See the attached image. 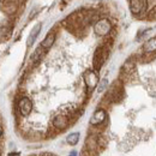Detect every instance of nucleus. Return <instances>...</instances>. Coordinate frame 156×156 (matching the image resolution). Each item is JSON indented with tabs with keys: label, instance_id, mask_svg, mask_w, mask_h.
<instances>
[{
	"label": "nucleus",
	"instance_id": "f257e3e1",
	"mask_svg": "<svg viewBox=\"0 0 156 156\" xmlns=\"http://www.w3.org/2000/svg\"><path fill=\"white\" fill-rule=\"evenodd\" d=\"M112 29V23L109 22V20L107 18H103V20H100L98 22H96L95 27H94V31L98 36H105L107 35Z\"/></svg>",
	"mask_w": 156,
	"mask_h": 156
},
{
	"label": "nucleus",
	"instance_id": "f03ea898",
	"mask_svg": "<svg viewBox=\"0 0 156 156\" xmlns=\"http://www.w3.org/2000/svg\"><path fill=\"white\" fill-rule=\"evenodd\" d=\"M83 79H84V83L87 85V88L91 91L94 90L98 84V76L91 70H87L84 73H83Z\"/></svg>",
	"mask_w": 156,
	"mask_h": 156
},
{
	"label": "nucleus",
	"instance_id": "7ed1b4c3",
	"mask_svg": "<svg viewBox=\"0 0 156 156\" xmlns=\"http://www.w3.org/2000/svg\"><path fill=\"white\" fill-rule=\"evenodd\" d=\"M18 109L23 117H28L33 111V102L28 98H23L18 102Z\"/></svg>",
	"mask_w": 156,
	"mask_h": 156
},
{
	"label": "nucleus",
	"instance_id": "20e7f679",
	"mask_svg": "<svg viewBox=\"0 0 156 156\" xmlns=\"http://www.w3.org/2000/svg\"><path fill=\"white\" fill-rule=\"evenodd\" d=\"M147 0H131L130 1V10L133 15H139L145 11Z\"/></svg>",
	"mask_w": 156,
	"mask_h": 156
},
{
	"label": "nucleus",
	"instance_id": "39448f33",
	"mask_svg": "<svg viewBox=\"0 0 156 156\" xmlns=\"http://www.w3.org/2000/svg\"><path fill=\"white\" fill-rule=\"evenodd\" d=\"M106 118H107L106 111H103V109H98V111L93 114V117L90 118V124H91V125H100V124H102V122L106 120Z\"/></svg>",
	"mask_w": 156,
	"mask_h": 156
},
{
	"label": "nucleus",
	"instance_id": "423d86ee",
	"mask_svg": "<svg viewBox=\"0 0 156 156\" xmlns=\"http://www.w3.org/2000/svg\"><path fill=\"white\" fill-rule=\"evenodd\" d=\"M102 54H103V48H98L95 57H94V66L96 70H98L102 66V64L105 62V60L107 58V54H105V55H102Z\"/></svg>",
	"mask_w": 156,
	"mask_h": 156
},
{
	"label": "nucleus",
	"instance_id": "0eeeda50",
	"mask_svg": "<svg viewBox=\"0 0 156 156\" xmlns=\"http://www.w3.org/2000/svg\"><path fill=\"white\" fill-rule=\"evenodd\" d=\"M53 125L58 130H64L69 125V119L65 115H57V117L54 118V120H53Z\"/></svg>",
	"mask_w": 156,
	"mask_h": 156
},
{
	"label": "nucleus",
	"instance_id": "6e6552de",
	"mask_svg": "<svg viewBox=\"0 0 156 156\" xmlns=\"http://www.w3.org/2000/svg\"><path fill=\"white\" fill-rule=\"evenodd\" d=\"M143 52L144 53H154L156 52V36L149 39L143 44Z\"/></svg>",
	"mask_w": 156,
	"mask_h": 156
},
{
	"label": "nucleus",
	"instance_id": "1a4fd4ad",
	"mask_svg": "<svg viewBox=\"0 0 156 156\" xmlns=\"http://www.w3.org/2000/svg\"><path fill=\"white\" fill-rule=\"evenodd\" d=\"M41 24H36L35 27H34V29L31 30V33H30V35H29V37H28V41H27V44H28V47H30V46H33V43L35 42V40L36 37L39 36L40 31H41Z\"/></svg>",
	"mask_w": 156,
	"mask_h": 156
},
{
	"label": "nucleus",
	"instance_id": "9d476101",
	"mask_svg": "<svg viewBox=\"0 0 156 156\" xmlns=\"http://www.w3.org/2000/svg\"><path fill=\"white\" fill-rule=\"evenodd\" d=\"M54 41H55V35L53 34V33H49L44 40L41 42V47L43 48V49H49L51 47H52V44L54 43Z\"/></svg>",
	"mask_w": 156,
	"mask_h": 156
},
{
	"label": "nucleus",
	"instance_id": "9b49d317",
	"mask_svg": "<svg viewBox=\"0 0 156 156\" xmlns=\"http://www.w3.org/2000/svg\"><path fill=\"white\" fill-rule=\"evenodd\" d=\"M79 132H73V133H71V135H69V136L66 137V142H67V144H70V145H76L78 143V140H79Z\"/></svg>",
	"mask_w": 156,
	"mask_h": 156
},
{
	"label": "nucleus",
	"instance_id": "f8f14e48",
	"mask_svg": "<svg viewBox=\"0 0 156 156\" xmlns=\"http://www.w3.org/2000/svg\"><path fill=\"white\" fill-rule=\"evenodd\" d=\"M42 49H43V48H42V47L40 46L39 48H37V49L35 51L34 55L31 57V60H33V61H35V62H36V61H37V60H39L40 58H41V55H42Z\"/></svg>",
	"mask_w": 156,
	"mask_h": 156
},
{
	"label": "nucleus",
	"instance_id": "ddd939ff",
	"mask_svg": "<svg viewBox=\"0 0 156 156\" xmlns=\"http://www.w3.org/2000/svg\"><path fill=\"white\" fill-rule=\"evenodd\" d=\"M107 87V79H102L101 84L98 85V93H102L105 90V88Z\"/></svg>",
	"mask_w": 156,
	"mask_h": 156
},
{
	"label": "nucleus",
	"instance_id": "4468645a",
	"mask_svg": "<svg viewBox=\"0 0 156 156\" xmlns=\"http://www.w3.org/2000/svg\"><path fill=\"white\" fill-rule=\"evenodd\" d=\"M69 156H77V153H76V151H72Z\"/></svg>",
	"mask_w": 156,
	"mask_h": 156
},
{
	"label": "nucleus",
	"instance_id": "2eb2a0df",
	"mask_svg": "<svg viewBox=\"0 0 156 156\" xmlns=\"http://www.w3.org/2000/svg\"><path fill=\"white\" fill-rule=\"evenodd\" d=\"M1 135H2V129H1V126H0V137H1Z\"/></svg>",
	"mask_w": 156,
	"mask_h": 156
},
{
	"label": "nucleus",
	"instance_id": "dca6fc26",
	"mask_svg": "<svg viewBox=\"0 0 156 156\" xmlns=\"http://www.w3.org/2000/svg\"><path fill=\"white\" fill-rule=\"evenodd\" d=\"M44 156H55V155H51V154H47V155H44Z\"/></svg>",
	"mask_w": 156,
	"mask_h": 156
}]
</instances>
